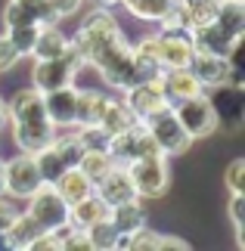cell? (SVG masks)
Masks as SVG:
<instances>
[{"instance_id":"6da1fadb","label":"cell","mask_w":245,"mask_h":251,"mask_svg":"<svg viewBox=\"0 0 245 251\" xmlns=\"http://www.w3.org/2000/svg\"><path fill=\"white\" fill-rule=\"evenodd\" d=\"M72 44L81 53L84 65H93L109 87L127 90V87L140 84V72L134 65L131 44H127L118 19L112 16V9L96 6L93 13H87L84 22L78 25V34L72 37Z\"/></svg>"},{"instance_id":"7a4b0ae2","label":"cell","mask_w":245,"mask_h":251,"mask_svg":"<svg viewBox=\"0 0 245 251\" xmlns=\"http://www.w3.org/2000/svg\"><path fill=\"white\" fill-rule=\"evenodd\" d=\"M84 69V59L81 53L75 50V44L68 41L65 53L53 56V59H34V69H31V87H37L41 93L47 90H59V87L75 84L78 72Z\"/></svg>"},{"instance_id":"3957f363","label":"cell","mask_w":245,"mask_h":251,"mask_svg":"<svg viewBox=\"0 0 245 251\" xmlns=\"http://www.w3.org/2000/svg\"><path fill=\"white\" fill-rule=\"evenodd\" d=\"M127 168V177H131L134 189L140 199H162L164 189L171 186V168H168V155L155 152V155H143L134 158Z\"/></svg>"},{"instance_id":"277c9868","label":"cell","mask_w":245,"mask_h":251,"mask_svg":"<svg viewBox=\"0 0 245 251\" xmlns=\"http://www.w3.org/2000/svg\"><path fill=\"white\" fill-rule=\"evenodd\" d=\"M171 109H174L177 121L183 124V130L190 133L192 140H205V137H211V133L220 127L218 112H214V102L205 93H195V96H190V100L174 102Z\"/></svg>"},{"instance_id":"5b68a950","label":"cell","mask_w":245,"mask_h":251,"mask_svg":"<svg viewBox=\"0 0 245 251\" xmlns=\"http://www.w3.org/2000/svg\"><path fill=\"white\" fill-rule=\"evenodd\" d=\"M146 124V130L152 133V140L159 143V149H162V155H180V152L190 149V143L192 137L183 130V124L177 121V115H174L171 105H162L159 112H152L149 118H143Z\"/></svg>"},{"instance_id":"8992f818","label":"cell","mask_w":245,"mask_h":251,"mask_svg":"<svg viewBox=\"0 0 245 251\" xmlns=\"http://www.w3.org/2000/svg\"><path fill=\"white\" fill-rule=\"evenodd\" d=\"M25 201H28L25 211L41 224L44 233H53V229H59L62 224H68V205H65V199L59 192L53 189V183H41Z\"/></svg>"},{"instance_id":"52a82bcc","label":"cell","mask_w":245,"mask_h":251,"mask_svg":"<svg viewBox=\"0 0 245 251\" xmlns=\"http://www.w3.org/2000/svg\"><path fill=\"white\" fill-rule=\"evenodd\" d=\"M41 183H44V177H41V171H37L34 155L19 152L16 158L3 161V196H9V199H28Z\"/></svg>"},{"instance_id":"ba28073f","label":"cell","mask_w":245,"mask_h":251,"mask_svg":"<svg viewBox=\"0 0 245 251\" xmlns=\"http://www.w3.org/2000/svg\"><path fill=\"white\" fill-rule=\"evenodd\" d=\"M159 143L152 140V133L146 130L143 121H136L134 127H127L124 133H115L112 143H109V155L115 158V165H131L134 158H143V155H155Z\"/></svg>"},{"instance_id":"9c48e42d","label":"cell","mask_w":245,"mask_h":251,"mask_svg":"<svg viewBox=\"0 0 245 251\" xmlns=\"http://www.w3.org/2000/svg\"><path fill=\"white\" fill-rule=\"evenodd\" d=\"M44 112L56 130H72L78 127V87L68 84L59 90L44 93Z\"/></svg>"},{"instance_id":"30bf717a","label":"cell","mask_w":245,"mask_h":251,"mask_svg":"<svg viewBox=\"0 0 245 251\" xmlns=\"http://www.w3.org/2000/svg\"><path fill=\"white\" fill-rule=\"evenodd\" d=\"M124 105L136 115V121H143V118H149L152 112H159L162 105H168V100H164V90H162L159 78H152V81H140V84L127 87Z\"/></svg>"},{"instance_id":"8fae6325","label":"cell","mask_w":245,"mask_h":251,"mask_svg":"<svg viewBox=\"0 0 245 251\" xmlns=\"http://www.w3.org/2000/svg\"><path fill=\"white\" fill-rule=\"evenodd\" d=\"M93 192L106 201V208H115V205H124V201L140 199V196H136V189H134V183H131V177H127V168L124 165H115L93 186Z\"/></svg>"},{"instance_id":"7c38bea8","label":"cell","mask_w":245,"mask_h":251,"mask_svg":"<svg viewBox=\"0 0 245 251\" xmlns=\"http://www.w3.org/2000/svg\"><path fill=\"white\" fill-rule=\"evenodd\" d=\"M186 69L199 78L202 87H227L233 62L227 59V56H211V53H195L192 50V59H190Z\"/></svg>"},{"instance_id":"4fadbf2b","label":"cell","mask_w":245,"mask_h":251,"mask_svg":"<svg viewBox=\"0 0 245 251\" xmlns=\"http://www.w3.org/2000/svg\"><path fill=\"white\" fill-rule=\"evenodd\" d=\"M6 115H9L6 124L44 121L47 118V112H44V93L37 90V87H25V90H19L13 100L6 102Z\"/></svg>"},{"instance_id":"5bb4252c","label":"cell","mask_w":245,"mask_h":251,"mask_svg":"<svg viewBox=\"0 0 245 251\" xmlns=\"http://www.w3.org/2000/svg\"><path fill=\"white\" fill-rule=\"evenodd\" d=\"M13 127V140L19 152H28V155H34V152L47 149L56 137V127L50 124V118L44 121H28V124H9Z\"/></svg>"},{"instance_id":"9a60e30c","label":"cell","mask_w":245,"mask_h":251,"mask_svg":"<svg viewBox=\"0 0 245 251\" xmlns=\"http://www.w3.org/2000/svg\"><path fill=\"white\" fill-rule=\"evenodd\" d=\"M159 84L164 90L168 105L180 102V100H190V96H195V93H205V87L199 84V78H195L190 69H164L159 75Z\"/></svg>"},{"instance_id":"2e32d148","label":"cell","mask_w":245,"mask_h":251,"mask_svg":"<svg viewBox=\"0 0 245 251\" xmlns=\"http://www.w3.org/2000/svg\"><path fill=\"white\" fill-rule=\"evenodd\" d=\"M236 41H239V37H230L218 22L192 28V37H190V44H192L195 53H211V56H230V50H233Z\"/></svg>"},{"instance_id":"e0dca14e","label":"cell","mask_w":245,"mask_h":251,"mask_svg":"<svg viewBox=\"0 0 245 251\" xmlns=\"http://www.w3.org/2000/svg\"><path fill=\"white\" fill-rule=\"evenodd\" d=\"M155 47H159V65L164 69H186L192 59V44L180 41V37H168L155 31Z\"/></svg>"},{"instance_id":"ac0fdd59","label":"cell","mask_w":245,"mask_h":251,"mask_svg":"<svg viewBox=\"0 0 245 251\" xmlns=\"http://www.w3.org/2000/svg\"><path fill=\"white\" fill-rule=\"evenodd\" d=\"M109 220H112V226L118 229L121 236H134L136 229H143V226H146V208H143V199H134V201H124V205L109 208Z\"/></svg>"},{"instance_id":"d6986e66","label":"cell","mask_w":245,"mask_h":251,"mask_svg":"<svg viewBox=\"0 0 245 251\" xmlns=\"http://www.w3.org/2000/svg\"><path fill=\"white\" fill-rule=\"evenodd\" d=\"M109 217V208H106V201L96 196V192H90V196H84L81 201H75V205H68V224L78 226V229H87L90 224H96V220Z\"/></svg>"},{"instance_id":"ffe728a7","label":"cell","mask_w":245,"mask_h":251,"mask_svg":"<svg viewBox=\"0 0 245 251\" xmlns=\"http://www.w3.org/2000/svg\"><path fill=\"white\" fill-rule=\"evenodd\" d=\"M53 189L65 199V205H75V201H81L84 196L93 192V183L81 174V168H65L59 177L53 180Z\"/></svg>"},{"instance_id":"44dd1931","label":"cell","mask_w":245,"mask_h":251,"mask_svg":"<svg viewBox=\"0 0 245 251\" xmlns=\"http://www.w3.org/2000/svg\"><path fill=\"white\" fill-rule=\"evenodd\" d=\"M44 229H41V224L28 214V211H19L16 214V220L9 224V229H6V239H9V248H19V251H28V245H31V239H37Z\"/></svg>"},{"instance_id":"7402d4cb","label":"cell","mask_w":245,"mask_h":251,"mask_svg":"<svg viewBox=\"0 0 245 251\" xmlns=\"http://www.w3.org/2000/svg\"><path fill=\"white\" fill-rule=\"evenodd\" d=\"M68 47V37L59 31L56 25H41V31H37V41L31 47V59H53V56L65 53Z\"/></svg>"},{"instance_id":"603a6c76","label":"cell","mask_w":245,"mask_h":251,"mask_svg":"<svg viewBox=\"0 0 245 251\" xmlns=\"http://www.w3.org/2000/svg\"><path fill=\"white\" fill-rule=\"evenodd\" d=\"M118 6H124L134 19H143V22H162L177 6V0H118Z\"/></svg>"},{"instance_id":"cb8c5ba5","label":"cell","mask_w":245,"mask_h":251,"mask_svg":"<svg viewBox=\"0 0 245 251\" xmlns=\"http://www.w3.org/2000/svg\"><path fill=\"white\" fill-rule=\"evenodd\" d=\"M100 127L109 133V137H115V133H124L127 127H134L136 124V115L124 105V100H109V105H106L103 118L96 121Z\"/></svg>"},{"instance_id":"d4e9b609","label":"cell","mask_w":245,"mask_h":251,"mask_svg":"<svg viewBox=\"0 0 245 251\" xmlns=\"http://www.w3.org/2000/svg\"><path fill=\"white\" fill-rule=\"evenodd\" d=\"M214 22H218L230 37H242L245 34V3L242 0H220Z\"/></svg>"},{"instance_id":"484cf974","label":"cell","mask_w":245,"mask_h":251,"mask_svg":"<svg viewBox=\"0 0 245 251\" xmlns=\"http://www.w3.org/2000/svg\"><path fill=\"white\" fill-rule=\"evenodd\" d=\"M106 105H109V96L103 90H78V124H96Z\"/></svg>"},{"instance_id":"4316f807","label":"cell","mask_w":245,"mask_h":251,"mask_svg":"<svg viewBox=\"0 0 245 251\" xmlns=\"http://www.w3.org/2000/svg\"><path fill=\"white\" fill-rule=\"evenodd\" d=\"M87 239H90V245L93 251H118V242H121V233L112 226V220L109 217H103V220H96V224H90L84 229Z\"/></svg>"},{"instance_id":"83f0119b","label":"cell","mask_w":245,"mask_h":251,"mask_svg":"<svg viewBox=\"0 0 245 251\" xmlns=\"http://www.w3.org/2000/svg\"><path fill=\"white\" fill-rule=\"evenodd\" d=\"M75 168H81V174H84V177L96 186V183H100L106 174L115 168V158L109 155V152H84L81 161H78Z\"/></svg>"},{"instance_id":"f1b7e54d","label":"cell","mask_w":245,"mask_h":251,"mask_svg":"<svg viewBox=\"0 0 245 251\" xmlns=\"http://www.w3.org/2000/svg\"><path fill=\"white\" fill-rule=\"evenodd\" d=\"M53 152L62 158V165L65 168H75L78 161H81V155H84V146H81V140H78V133H75V127L68 130V133H59L56 130V137H53Z\"/></svg>"},{"instance_id":"f546056e","label":"cell","mask_w":245,"mask_h":251,"mask_svg":"<svg viewBox=\"0 0 245 251\" xmlns=\"http://www.w3.org/2000/svg\"><path fill=\"white\" fill-rule=\"evenodd\" d=\"M75 133H78V140H81L84 152H109L112 137L100 127V124H78Z\"/></svg>"},{"instance_id":"4dcf8cb0","label":"cell","mask_w":245,"mask_h":251,"mask_svg":"<svg viewBox=\"0 0 245 251\" xmlns=\"http://www.w3.org/2000/svg\"><path fill=\"white\" fill-rule=\"evenodd\" d=\"M3 25L6 28H16V25H41L37 22V9L22 3V0H9L3 6Z\"/></svg>"},{"instance_id":"1f68e13d","label":"cell","mask_w":245,"mask_h":251,"mask_svg":"<svg viewBox=\"0 0 245 251\" xmlns=\"http://www.w3.org/2000/svg\"><path fill=\"white\" fill-rule=\"evenodd\" d=\"M37 31H41V25H16V28H6V37L13 41V47L19 50V56H31V47L37 41Z\"/></svg>"},{"instance_id":"d6a6232c","label":"cell","mask_w":245,"mask_h":251,"mask_svg":"<svg viewBox=\"0 0 245 251\" xmlns=\"http://www.w3.org/2000/svg\"><path fill=\"white\" fill-rule=\"evenodd\" d=\"M34 161H37V171H41V177H44V183H53L59 174L65 171V165H62V158L53 152V146H47V149H41V152H34Z\"/></svg>"},{"instance_id":"836d02e7","label":"cell","mask_w":245,"mask_h":251,"mask_svg":"<svg viewBox=\"0 0 245 251\" xmlns=\"http://www.w3.org/2000/svg\"><path fill=\"white\" fill-rule=\"evenodd\" d=\"M159 239H162V233L143 226V229H136L134 236H124V248L127 251H159Z\"/></svg>"},{"instance_id":"e575fe53","label":"cell","mask_w":245,"mask_h":251,"mask_svg":"<svg viewBox=\"0 0 245 251\" xmlns=\"http://www.w3.org/2000/svg\"><path fill=\"white\" fill-rule=\"evenodd\" d=\"M223 183L230 192H245V158H233L230 168L223 171Z\"/></svg>"},{"instance_id":"d590c367","label":"cell","mask_w":245,"mask_h":251,"mask_svg":"<svg viewBox=\"0 0 245 251\" xmlns=\"http://www.w3.org/2000/svg\"><path fill=\"white\" fill-rule=\"evenodd\" d=\"M59 248H62V251H93L87 233H84V229H78V226H72V229H68V233L59 239Z\"/></svg>"},{"instance_id":"8d00e7d4","label":"cell","mask_w":245,"mask_h":251,"mask_svg":"<svg viewBox=\"0 0 245 251\" xmlns=\"http://www.w3.org/2000/svg\"><path fill=\"white\" fill-rule=\"evenodd\" d=\"M19 59H22V56H19V50L13 47V41H9L6 34H0V75L13 72L19 65Z\"/></svg>"},{"instance_id":"74e56055","label":"cell","mask_w":245,"mask_h":251,"mask_svg":"<svg viewBox=\"0 0 245 251\" xmlns=\"http://www.w3.org/2000/svg\"><path fill=\"white\" fill-rule=\"evenodd\" d=\"M230 220L236 229H245V192H233L230 199Z\"/></svg>"},{"instance_id":"f35d334b","label":"cell","mask_w":245,"mask_h":251,"mask_svg":"<svg viewBox=\"0 0 245 251\" xmlns=\"http://www.w3.org/2000/svg\"><path fill=\"white\" fill-rule=\"evenodd\" d=\"M28 251H59V239H56L53 233H41L37 239H31Z\"/></svg>"},{"instance_id":"ab89813d","label":"cell","mask_w":245,"mask_h":251,"mask_svg":"<svg viewBox=\"0 0 245 251\" xmlns=\"http://www.w3.org/2000/svg\"><path fill=\"white\" fill-rule=\"evenodd\" d=\"M16 214H19V208L6 196H0V229H9V224L16 220Z\"/></svg>"},{"instance_id":"60d3db41","label":"cell","mask_w":245,"mask_h":251,"mask_svg":"<svg viewBox=\"0 0 245 251\" xmlns=\"http://www.w3.org/2000/svg\"><path fill=\"white\" fill-rule=\"evenodd\" d=\"M81 3H84V0H50V6L56 9V16H59V19L75 16L78 9H81Z\"/></svg>"},{"instance_id":"b9f144b4","label":"cell","mask_w":245,"mask_h":251,"mask_svg":"<svg viewBox=\"0 0 245 251\" xmlns=\"http://www.w3.org/2000/svg\"><path fill=\"white\" fill-rule=\"evenodd\" d=\"M190 245L183 242L180 236H164L162 233V239H159V251H186Z\"/></svg>"},{"instance_id":"7bdbcfd3","label":"cell","mask_w":245,"mask_h":251,"mask_svg":"<svg viewBox=\"0 0 245 251\" xmlns=\"http://www.w3.org/2000/svg\"><path fill=\"white\" fill-rule=\"evenodd\" d=\"M6 121H9V115H6V102L0 100V130L6 127Z\"/></svg>"},{"instance_id":"ee69618b","label":"cell","mask_w":245,"mask_h":251,"mask_svg":"<svg viewBox=\"0 0 245 251\" xmlns=\"http://www.w3.org/2000/svg\"><path fill=\"white\" fill-rule=\"evenodd\" d=\"M96 6H103V9H112V6H118V0H96Z\"/></svg>"},{"instance_id":"f6af8a7d","label":"cell","mask_w":245,"mask_h":251,"mask_svg":"<svg viewBox=\"0 0 245 251\" xmlns=\"http://www.w3.org/2000/svg\"><path fill=\"white\" fill-rule=\"evenodd\" d=\"M0 196H3V161H0Z\"/></svg>"},{"instance_id":"bcb514c9","label":"cell","mask_w":245,"mask_h":251,"mask_svg":"<svg viewBox=\"0 0 245 251\" xmlns=\"http://www.w3.org/2000/svg\"><path fill=\"white\" fill-rule=\"evenodd\" d=\"M22 3H28V6H37V3H41V0H22Z\"/></svg>"}]
</instances>
